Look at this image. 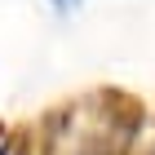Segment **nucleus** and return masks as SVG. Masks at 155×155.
<instances>
[{"label":"nucleus","instance_id":"obj_1","mask_svg":"<svg viewBox=\"0 0 155 155\" xmlns=\"http://www.w3.org/2000/svg\"><path fill=\"white\" fill-rule=\"evenodd\" d=\"M84 5H89V0H49V9L62 13V18H67V13H75V9H84Z\"/></svg>","mask_w":155,"mask_h":155}]
</instances>
